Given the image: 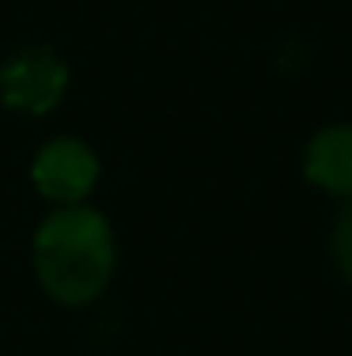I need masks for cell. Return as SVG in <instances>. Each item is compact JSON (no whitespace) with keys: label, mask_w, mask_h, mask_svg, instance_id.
Wrapping results in <instances>:
<instances>
[{"label":"cell","mask_w":352,"mask_h":356,"mask_svg":"<svg viewBox=\"0 0 352 356\" xmlns=\"http://www.w3.org/2000/svg\"><path fill=\"white\" fill-rule=\"evenodd\" d=\"M31 261L42 292L61 307H87L106 292L117 266L114 232L103 213L87 205L53 209L38 224Z\"/></svg>","instance_id":"6da1fadb"},{"label":"cell","mask_w":352,"mask_h":356,"mask_svg":"<svg viewBox=\"0 0 352 356\" xmlns=\"http://www.w3.org/2000/svg\"><path fill=\"white\" fill-rule=\"evenodd\" d=\"M69 91V65L53 46H23L0 65V103L12 114L42 118Z\"/></svg>","instance_id":"7a4b0ae2"},{"label":"cell","mask_w":352,"mask_h":356,"mask_svg":"<svg viewBox=\"0 0 352 356\" xmlns=\"http://www.w3.org/2000/svg\"><path fill=\"white\" fill-rule=\"evenodd\" d=\"M31 182L46 201H53L57 209L65 205H83L91 190L99 182V159L76 137H57L35 156L31 163Z\"/></svg>","instance_id":"3957f363"},{"label":"cell","mask_w":352,"mask_h":356,"mask_svg":"<svg viewBox=\"0 0 352 356\" xmlns=\"http://www.w3.org/2000/svg\"><path fill=\"white\" fill-rule=\"evenodd\" d=\"M307 178L330 197L352 201V125H326L303 152Z\"/></svg>","instance_id":"277c9868"},{"label":"cell","mask_w":352,"mask_h":356,"mask_svg":"<svg viewBox=\"0 0 352 356\" xmlns=\"http://www.w3.org/2000/svg\"><path fill=\"white\" fill-rule=\"evenodd\" d=\"M330 258H333V269L341 273V281L352 284V201L337 213V220H333V232H330Z\"/></svg>","instance_id":"5b68a950"}]
</instances>
